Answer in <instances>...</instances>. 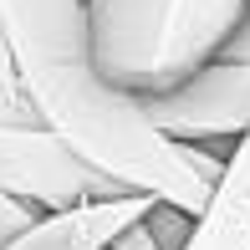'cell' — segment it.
Listing matches in <instances>:
<instances>
[{
    "label": "cell",
    "mask_w": 250,
    "mask_h": 250,
    "mask_svg": "<svg viewBox=\"0 0 250 250\" xmlns=\"http://www.w3.org/2000/svg\"><path fill=\"white\" fill-rule=\"evenodd\" d=\"M189 214H179L174 204H153L148 214H143V230L153 235V245L158 250H184V240H189Z\"/></svg>",
    "instance_id": "ba28073f"
},
{
    "label": "cell",
    "mask_w": 250,
    "mask_h": 250,
    "mask_svg": "<svg viewBox=\"0 0 250 250\" xmlns=\"http://www.w3.org/2000/svg\"><path fill=\"white\" fill-rule=\"evenodd\" d=\"M46 220L41 209H31L26 199H10V194H0V250L5 245H16L26 230H36V225Z\"/></svg>",
    "instance_id": "9c48e42d"
},
{
    "label": "cell",
    "mask_w": 250,
    "mask_h": 250,
    "mask_svg": "<svg viewBox=\"0 0 250 250\" xmlns=\"http://www.w3.org/2000/svg\"><path fill=\"white\" fill-rule=\"evenodd\" d=\"M0 194L26 199L41 214H66L97 199H118L128 189L87 168L46 128H0Z\"/></svg>",
    "instance_id": "3957f363"
},
{
    "label": "cell",
    "mask_w": 250,
    "mask_h": 250,
    "mask_svg": "<svg viewBox=\"0 0 250 250\" xmlns=\"http://www.w3.org/2000/svg\"><path fill=\"white\" fill-rule=\"evenodd\" d=\"M102 82L133 102L199 77L245 26L250 0H82Z\"/></svg>",
    "instance_id": "7a4b0ae2"
},
{
    "label": "cell",
    "mask_w": 250,
    "mask_h": 250,
    "mask_svg": "<svg viewBox=\"0 0 250 250\" xmlns=\"http://www.w3.org/2000/svg\"><path fill=\"white\" fill-rule=\"evenodd\" d=\"M184 250H250V133L230 148L220 184L189 225Z\"/></svg>",
    "instance_id": "8992f818"
},
{
    "label": "cell",
    "mask_w": 250,
    "mask_h": 250,
    "mask_svg": "<svg viewBox=\"0 0 250 250\" xmlns=\"http://www.w3.org/2000/svg\"><path fill=\"white\" fill-rule=\"evenodd\" d=\"M148 128L168 143H199V148H235L250 133V66L209 62L199 77L174 87L168 97L138 102Z\"/></svg>",
    "instance_id": "277c9868"
},
{
    "label": "cell",
    "mask_w": 250,
    "mask_h": 250,
    "mask_svg": "<svg viewBox=\"0 0 250 250\" xmlns=\"http://www.w3.org/2000/svg\"><path fill=\"white\" fill-rule=\"evenodd\" d=\"M0 36L41 128L56 133L87 168L128 194L174 204L189 220L204 209L209 189L184 168L179 148L148 128L133 97L102 82L82 0H0Z\"/></svg>",
    "instance_id": "6da1fadb"
},
{
    "label": "cell",
    "mask_w": 250,
    "mask_h": 250,
    "mask_svg": "<svg viewBox=\"0 0 250 250\" xmlns=\"http://www.w3.org/2000/svg\"><path fill=\"white\" fill-rule=\"evenodd\" d=\"M158 199H148V194H118V199H97V204H82V209H66V214H46L36 230H26L5 250H107Z\"/></svg>",
    "instance_id": "5b68a950"
},
{
    "label": "cell",
    "mask_w": 250,
    "mask_h": 250,
    "mask_svg": "<svg viewBox=\"0 0 250 250\" xmlns=\"http://www.w3.org/2000/svg\"><path fill=\"white\" fill-rule=\"evenodd\" d=\"M0 128H41L36 107H31L26 87H21V72L10 62V46L0 36Z\"/></svg>",
    "instance_id": "52a82bcc"
},
{
    "label": "cell",
    "mask_w": 250,
    "mask_h": 250,
    "mask_svg": "<svg viewBox=\"0 0 250 250\" xmlns=\"http://www.w3.org/2000/svg\"><path fill=\"white\" fill-rule=\"evenodd\" d=\"M220 62H240V66H250V16H245V26L230 36V46L220 51Z\"/></svg>",
    "instance_id": "30bf717a"
}]
</instances>
